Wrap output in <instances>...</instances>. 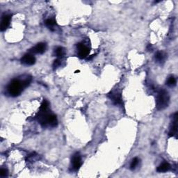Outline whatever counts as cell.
Wrapping results in <instances>:
<instances>
[{
	"label": "cell",
	"mask_w": 178,
	"mask_h": 178,
	"mask_svg": "<svg viewBox=\"0 0 178 178\" xmlns=\"http://www.w3.org/2000/svg\"><path fill=\"white\" fill-rule=\"evenodd\" d=\"M170 102V96L168 91L164 89H161L158 92L156 98V107L158 110H164L168 107Z\"/></svg>",
	"instance_id": "3"
},
{
	"label": "cell",
	"mask_w": 178,
	"mask_h": 178,
	"mask_svg": "<svg viewBox=\"0 0 178 178\" xmlns=\"http://www.w3.org/2000/svg\"><path fill=\"white\" fill-rule=\"evenodd\" d=\"M31 77L27 76L23 79H14L10 81L7 86V92L12 97H17L22 93L23 89L30 84Z\"/></svg>",
	"instance_id": "2"
},
{
	"label": "cell",
	"mask_w": 178,
	"mask_h": 178,
	"mask_svg": "<svg viewBox=\"0 0 178 178\" xmlns=\"http://www.w3.org/2000/svg\"><path fill=\"white\" fill-rule=\"evenodd\" d=\"M166 54L164 52V51H157L156 53L155 57H154V59H155V61L156 62H159V63H162V62H164L165 60H166Z\"/></svg>",
	"instance_id": "11"
},
{
	"label": "cell",
	"mask_w": 178,
	"mask_h": 178,
	"mask_svg": "<svg viewBox=\"0 0 178 178\" xmlns=\"http://www.w3.org/2000/svg\"><path fill=\"white\" fill-rule=\"evenodd\" d=\"M49 107V102L46 100H44L36 115V119L43 127H55L58 124L57 118L54 114L51 113Z\"/></svg>",
	"instance_id": "1"
},
{
	"label": "cell",
	"mask_w": 178,
	"mask_h": 178,
	"mask_svg": "<svg viewBox=\"0 0 178 178\" xmlns=\"http://www.w3.org/2000/svg\"><path fill=\"white\" fill-rule=\"evenodd\" d=\"M77 48L78 50V56L80 59H85L88 57L90 52L89 49L82 43L77 44Z\"/></svg>",
	"instance_id": "5"
},
{
	"label": "cell",
	"mask_w": 178,
	"mask_h": 178,
	"mask_svg": "<svg viewBox=\"0 0 178 178\" xmlns=\"http://www.w3.org/2000/svg\"><path fill=\"white\" fill-rule=\"evenodd\" d=\"M171 168V165L169 164L168 163L164 162L161 164L160 166H158L156 171H157V172L159 173H165V172H167V171H170Z\"/></svg>",
	"instance_id": "12"
},
{
	"label": "cell",
	"mask_w": 178,
	"mask_h": 178,
	"mask_svg": "<svg viewBox=\"0 0 178 178\" xmlns=\"http://www.w3.org/2000/svg\"><path fill=\"white\" fill-rule=\"evenodd\" d=\"M10 20H11V16L10 15H5V16L2 17L1 26H0L1 31H5L8 27L10 22Z\"/></svg>",
	"instance_id": "9"
},
{
	"label": "cell",
	"mask_w": 178,
	"mask_h": 178,
	"mask_svg": "<svg viewBox=\"0 0 178 178\" xmlns=\"http://www.w3.org/2000/svg\"><path fill=\"white\" fill-rule=\"evenodd\" d=\"M8 175V170L5 168H1L0 171V176L1 177H6Z\"/></svg>",
	"instance_id": "17"
},
{
	"label": "cell",
	"mask_w": 178,
	"mask_h": 178,
	"mask_svg": "<svg viewBox=\"0 0 178 178\" xmlns=\"http://www.w3.org/2000/svg\"><path fill=\"white\" fill-rule=\"evenodd\" d=\"M21 63L25 66H32L36 63V58L31 54H27L21 59Z\"/></svg>",
	"instance_id": "6"
},
{
	"label": "cell",
	"mask_w": 178,
	"mask_h": 178,
	"mask_svg": "<svg viewBox=\"0 0 178 178\" xmlns=\"http://www.w3.org/2000/svg\"><path fill=\"white\" fill-rule=\"evenodd\" d=\"M169 136L175 137L177 138V112L173 115V121L170 127V131L168 133Z\"/></svg>",
	"instance_id": "4"
},
{
	"label": "cell",
	"mask_w": 178,
	"mask_h": 178,
	"mask_svg": "<svg viewBox=\"0 0 178 178\" xmlns=\"http://www.w3.org/2000/svg\"><path fill=\"white\" fill-rule=\"evenodd\" d=\"M46 49H47L46 43H44V42H40V43L36 45L35 47H34V48L31 50V51L34 54H43L45 51H46Z\"/></svg>",
	"instance_id": "8"
},
{
	"label": "cell",
	"mask_w": 178,
	"mask_h": 178,
	"mask_svg": "<svg viewBox=\"0 0 178 178\" xmlns=\"http://www.w3.org/2000/svg\"><path fill=\"white\" fill-rule=\"evenodd\" d=\"M65 54H66L65 49H64L63 48H62V47H59V48H57L54 50L55 56H57V57L59 58L63 57V56L65 55Z\"/></svg>",
	"instance_id": "13"
},
{
	"label": "cell",
	"mask_w": 178,
	"mask_h": 178,
	"mask_svg": "<svg viewBox=\"0 0 178 178\" xmlns=\"http://www.w3.org/2000/svg\"><path fill=\"white\" fill-rule=\"evenodd\" d=\"M177 83V81L176 79L173 76H171L170 77H168V79H167L166 81V84L170 87H174Z\"/></svg>",
	"instance_id": "14"
},
{
	"label": "cell",
	"mask_w": 178,
	"mask_h": 178,
	"mask_svg": "<svg viewBox=\"0 0 178 178\" xmlns=\"http://www.w3.org/2000/svg\"><path fill=\"white\" fill-rule=\"evenodd\" d=\"M152 50H153V48H152V45H148V46L147 47V51H152Z\"/></svg>",
	"instance_id": "19"
},
{
	"label": "cell",
	"mask_w": 178,
	"mask_h": 178,
	"mask_svg": "<svg viewBox=\"0 0 178 178\" xmlns=\"http://www.w3.org/2000/svg\"><path fill=\"white\" fill-rule=\"evenodd\" d=\"M55 25H56V22L54 20H53V19H48V20L45 21V25L47 27L50 28H51Z\"/></svg>",
	"instance_id": "16"
},
{
	"label": "cell",
	"mask_w": 178,
	"mask_h": 178,
	"mask_svg": "<svg viewBox=\"0 0 178 178\" xmlns=\"http://www.w3.org/2000/svg\"><path fill=\"white\" fill-rule=\"evenodd\" d=\"M61 60L59 59H58L57 60H55L54 61V63H53V67L54 68H57L58 67H59L60 66H61Z\"/></svg>",
	"instance_id": "18"
},
{
	"label": "cell",
	"mask_w": 178,
	"mask_h": 178,
	"mask_svg": "<svg viewBox=\"0 0 178 178\" xmlns=\"http://www.w3.org/2000/svg\"><path fill=\"white\" fill-rule=\"evenodd\" d=\"M139 163V158L135 157L134 159H133L132 162V163H131V164H130V168H131V170H134V169L136 168V166H138Z\"/></svg>",
	"instance_id": "15"
},
{
	"label": "cell",
	"mask_w": 178,
	"mask_h": 178,
	"mask_svg": "<svg viewBox=\"0 0 178 178\" xmlns=\"http://www.w3.org/2000/svg\"><path fill=\"white\" fill-rule=\"evenodd\" d=\"M109 96L115 104H121L123 103V99H122L121 93H111V95Z\"/></svg>",
	"instance_id": "10"
},
{
	"label": "cell",
	"mask_w": 178,
	"mask_h": 178,
	"mask_svg": "<svg viewBox=\"0 0 178 178\" xmlns=\"http://www.w3.org/2000/svg\"><path fill=\"white\" fill-rule=\"evenodd\" d=\"M72 166L74 171H78L81 166V158L78 153L73 155L72 159Z\"/></svg>",
	"instance_id": "7"
}]
</instances>
